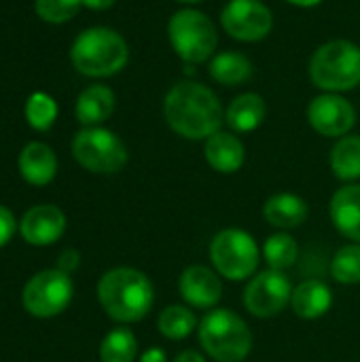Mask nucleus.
I'll return each mask as SVG.
<instances>
[{
  "mask_svg": "<svg viewBox=\"0 0 360 362\" xmlns=\"http://www.w3.org/2000/svg\"><path fill=\"white\" fill-rule=\"evenodd\" d=\"M263 255H265L269 269L284 272L291 265H295V261L299 257V246H297L295 238H291L286 231H280V233H274L265 240Z\"/></svg>",
  "mask_w": 360,
  "mask_h": 362,
  "instance_id": "obj_26",
  "label": "nucleus"
},
{
  "mask_svg": "<svg viewBox=\"0 0 360 362\" xmlns=\"http://www.w3.org/2000/svg\"><path fill=\"white\" fill-rule=\"evenodd\" d=\"M223 30L240 42H259L274 28V13L263 0H229L221 11Z\"/></svg>",
  "mask_w": 360,
  "mask_h": 362,
  "instance_id": "obj_10",
  "label": "nucleus"
},
{
  "mask_svg": "<svg viewBox=\"0 0 360 362\" xmlns=\"http://www.w3.org/2000/svg\"><path fill=\"white\" fill-rule=\"evenodd\" d=\"M174 362H206V358L199 354V352H195V350H185V352H180Z\"/></svg>",
  "mask_w": 360,
  "mask_h": 362,
  "instance_id": "obj_33",
  "label": "nucleus"
},
{
  "mask_svg": "<svg viewBox=\"0 0 360 362\" xmlns=\"http://www.w3.org/2000/svg\"><path fill=\"white\" fill-rule=\"evenodd\" d=\"M310 78L325 93H344L360 85V47L337 38L320 45L310 59Z\"/></svg>",
  "mask_w": 360,
  "mask_h": 362,
  "instance_id": "obj_4",
  "label": "nucleus"
},
{
  "mask_svg": "<svg viewBox=\"0 0 360 362\" xmlns=\"http://www.w3.org/2000/svg\"><path fill=\"white\" fill-rule=\"evenodd\" d=\"M136 354H138V339L129 329H115L100 344L102 362H134Z\"/></svg>",
  "mask_w": 360,
  "mask_h": 362,
  "instance_id": "obj_25",
  "label": "nucleus"
},
{
  "mask_svg": "<svg viewBox=\"0 0 360 362\" xmlns=\"http://www.w3.org/2000/svg\"><path fill=\"white\" fill-rule=\"evenodd\" d=\"M66 231V216L59 208L42 204L30 208L19 221L21 238L32 246H51Z\"/></svg>",
  "mask_w": 360,
  "mask_h": 362,
  "instance_id": "obj_13",
  "label": "nucleus"
},
{
  "mask_svg": "<svg viewBox=\"0 0 360 362\" xmlns=\"http://www.w3.org/2000/svg\"><path fill=\"white\" fill-rule=\"evenodd\" d=\"M19 174L34 187L49 185L57 174V157L45 142H28L19 153Z\"/></svg>",
  "mask_w": 360,
  "mask_h": 362,
  "instance_id": "obj_15",
  "label": "nucleus"
},
{
  "mask_svg": "<svg viewBox=\"0 0 360 362\" xmlns=\"http://www.w3.org/2000/svg\"><path fill=\"white\" fill-rule=\"evenodd\" d=\"M17 225H15V216L8 208L0 206V248L4 244H8V240L13 238Z\"/></svg>",
  "mask_w": 360,
  "mask_h": 362,
  "instance_id": "obj_30",
  "label": "nucleus"
},
{
  "mask_svg": "<svg viewBox=\"0 0 360 362\" xmlns=\"http://www.w3.org/2000/svg\"><path fill=\"white\" fill-rule=\"evenodd\" d=\"M72 280L59 269H45L28 280L21 293V303L36 318H53L72 301Z\"/></svg>",
  "mask_w": 360,
  "mask_h": 362,
  "instance_id": "obj_9",
  "label": "nucleus"
},
{
  "mask_svg": "<svg viewBox=\"0 0 360 362\" xmlns=\"http://www.w3.org/2000/svg\"><path fill=\"white\" fill-rule=\"evenodd\" d=\"M331 170L335 178L354 182L360 178V136H344L331 148Z\"/></svg>",
  "mask_w": 360,
  "mask_h": 362,
  "instance_id": "obj_23",
  "label": "nucleus"
},
{
  "mask_svg": "<svg viewBox=\"0 0 360 362\" xmlns=\"http://www.w3.org/2000/svg\"><path fill=\"white\" fill-rule=\"evenodd\" d=\"M79 265H81V255H79L76 250H72V248L64 250V252L59 255V259H57V269L64 272V274H68V276H70L74 269H79Z\"/></svg>",
  "mask_w": 360,
  "mask_h": 362,
  "instance_id": "obj_31",
  "label": "nucleus"
},
{
  "mask_svg": "<svg viewBox=\"0 0 360 362\" xmlns=\"http://www.w3.org/2000/svg\"><path fill=\"white\" fill-rule=\"evenodd\" d=\"M286 2L293 6H299V8H312V6H318L323 0H286Z\"/></svg>",
  "mask_w": 360,
  "mask_h": 362,
  "instance_id": "obj_35",
  "label": "nucleus"
},
{
  "mask_svg": "<svg viewBox=\"0 0 360 362\" xmlns=\"http://www.w3.org/2000/svg\"><path fill=\"white\" fill-rule=\"evenodd\" d=\"M331 218L335 229L360 244V185H346L331 199Z\"/></svg>",
  "mask_w": 360,
  "mask_h": 362,
  "instance_id": "obj_17",
  "label": "nucleus"
},
{
  "mask_svg": "<svg viewBox=\"0 0 360 362\" xmlns=\"http://www.w3.org/2000/svg\"><path fill=\"white\" fill-rule=\"evenodd\" d=\"M83 6V0H36V15L47 23H66Z\"/></svg>",
  "mask_w": 360,
  "mask_h": 362,
  "instance_id": "obj_29",
  "label": "nucleus"
},
{
  "mask_svg": "<svg viewBox=\"0 0 360 362\" xmlns=\"http://www.w3.org/2000/svg\"><path fill=\"white\" fill-rule=\"evenodd\" d=\"M112 112H115V93L108 85H100V83L85 87L74 104V115L79 123H83L85 127H98L100 123L110 119Z\"/></svg>",
  "mask_w": 360,
  "mask_h": 362,
  "instance_id": "obj_18",
  "label": "nucleus"
},
{
  "mask_svg": "<svg viewBox=\"0 0 360 362\" xmlns=\"http://www.w3.org/2000/svg\"><path fill=\"white\" fill-rule=\"evenodd\" d=\"M308 204L303 197L295 195V193H278V195H272L265 206H263V214H265V221L282 231H289V229H297L306 223L308 218Z\"/></svg>",
  "mask_w": 360,
  "mask_h": 362,
  "instance_id": "obj_20",
  "label": "nucleus"
},
{
  "mask_svg": "<svg viewBox=\"0 0 360 362\" xmlns=\"http://www.w3.org/2000/svg\"><path fill=\"white\" fill-rule=\"evenodd\" d=\"M178 291H180V297L193 305V308H214L221 297H223V284H221V278L204 267V265H191L187 267L182 274H180V280H178Z\"/></svg>",
  "mask_w": 360,
  "mask_h": 362,
  "instance_id": "obj_14",
  "label": "nucleus"
},
{
  "mask_svg": "<svg viewBox=\"0 0 360 362\" xmlns=\"http://www.w3.org/2000/svg\"><path fill=\"white\" fill-rule=\"evenodd\" d=\"M168 38L174 53L185 64H204L212 59L219 47L214 21L197 8H180L168 21Z\"/></svg>",
  "mask_w": 360,
  "mask_h": 362,
  "instance_id": "obj_6",
  "label": "nucleus"
},
{
  "mask_svg": "<svg viewBox=\"0 0 360 362\" xmlns=\"http://www.w3.org/2000/svg\"><path fill=\"white\" fill-rule=\"evenodd\" d=\"M23 115H25V121L36 132H47V129H51V125L57 119V102L45 91H34L25 100Z\"/></svg>",
  "mask_w": 360,
  "mask_h": 362,
  "instance_id": "obj_27",
  "label": "nucleus"
},
{
  "mask_svg": "<svg viewBox=\"0 0 360 362\" xmlns=\"http://www.w3.org/2000/svg\"><path fill=\"white\" fill-rule=\"evenodd\" d=\"M308 123L325 138H344L356 123V110L339 93H320L308 104Z\"/></svg>",
  "mask_w": 360,
  "mask_h": 362,
  "instance_id": "obj_12",
  "label": "nucleus"
},
{
  "mask_svg": "<svg viewBox=\"0 0 360 362\" xmlns=\"http://www.w3.org/2000/svg\"><path fill=\"white\" fill-rule=\"evenodd\" d=\"M204 157L212 170H216L221 174H233L244 165L246 148L236 134L216 132L214 136H210L206 140Z\"/></svg>",
  "mask_w": 360,
  "mask_h": 362,
  "instance_id": "obj_16",
  "label": "nucleus"
},
{
  "mask_svg": "<svg viewBox=\"0 0 360 362\" xmlns=\"http://www.w3.org/2000/svg\"><path fill=\"white\" fill-rule=\"evenodd\" d=\"M199 344L216 362H242L252 350L248 325L231 310L208 312L197 327Z\"/></svg>",
  "mask_w": 360,
  "mask_h": 362,
  "instance_id": "obj_5",
  "label": "nucleus"
},
{
  "mask_svg": "<svg viewBox=\"0 0 360 362\" xmlns=\"http://www.w3.org/2000/svg\"><path fill=\"white\" fill-rule=\"evenodd\" d=\"M210 259L223 278L238 282L257 272L259 248L250 233L242 229H223L210 244Z\"/></svg>",
  "mask_w": 360,
  "mask_h": 362,
  "instance_id": "obj_8",
  "label": "nucleus"
},
{
  "mask_svg": "<svg viewBox=\"0 0 360 362\" xmlns=\"http://www.w3.org/2000/svg\"><path fill=\"white\" fill-rule=\"evenodd\" d=\"M331 276L342 284L360 282V244H348L335 252L331 261Z\"/></svg>",
  "mask_w": 360,
  "mask_h": 362,
  "instance_id": "obj_28",
  "label": "nucleus"
},
{
  "mask_svg": "<svg viewBox=\"0 0 360 362\" xmlns=\"http://www.w3.org/2000/svg\"><path fill=\"white\" fill-rule=\"evenodd\" d=\"M163 117L172 132L187 140H208L225 121L219 95L195 81L172 85L163 98Z\"/></svg>",
  "mask_w": 360,
  "mask_h": 362,
  "instance_id": "obj_1",
  "label": "nucleus"
},
{
  "mask_svg": "<svg viewBox=\"0 0 360 362\" xmlns=\"http://www.w3.org/2000/svg\"><path fill=\"white\" fill-rule=\"evenodd\" d=\"M195 327H197V318L185 305H170L157 318L159 333L166 339H174V341H180V339L189 337L195 331Z\"/></svg>",
  "mask_w": 360,
  "mask_h": 362,
  "instance_id": "obj_24",
  "label": "nucleus"
},
{
  "mask_svg": "<svg viewBox=\"0 0 360 362\" xmlns=\"http://www.w3.org/2000/svg\"><path fill=\"white\" fill-rule=\"evenodd\" d=\"M127 59L129 47L125 38L106 25L83 30L70 47V62L74 70L91 78H106L121 72L127 66Z\"/></svg>",
  "mask_w": 360,
  "mask_h": 362,
  "instance_id": "obj_3",
  "label": "nucleus"
},
{
  "mask_svg": "<svg viewBox=\"0 0 360 362\" xmlns=\"http://www.w3.org/2000/svg\"><path fill=\"white\" fill-rule=\"evenodd\" d=\"M333 305L331 288L320 280H306L297 288H293L291 308L303 320L323 318Z\"/></svg>",
  "mask_w": 360,
  "mask_h": 362,
  "instance_id": "obj_19",
  "label": "nucleus"
},
{
  "mask_svg": "<svg viewBox=\"0 0 360 362\" xmlns=\"http://www.w3.org/2000/svg\"><path fill=\"white\" fill-rule=\"evenodd\" d=\"M176 2H180V4H197L202 0H176Z\"/></svg>",
  "mask_w": 360,
  "mask_h": 362,
  "instance_id": "obj_36",
  "label": "nucleus"
},
{
  "mask_svg": "<svg viewBox=\"0 0 360 362\" xmlns=\"http://www.w3.org/2000/svg\"><path fill=\"white\" fill-rule=\"evenodd\" d=\"M265 115H267L265 100L259 93L248 91L231 100V104L225 110V121L236 134H250L257 127H261Z\"/></svg>",
  "mask_w": 360,
  "mask_h": 362,
  "instance_id": "obj_21",
  "label": "nucleus"
},
{
  "mask_svg": "<svg viewBox=\"0 0 360 362\" xmlns=\"http://www.w3.org/2000/svg\"><path fill=\"white\" fill-rule=\"evenodd\" d=\"M115 4V0H83V6L91 11H106Z\"/></svg>",
  "mask_w": 360,
  "mask_h": 362,
  "instance_id": "obj_34",
  "label": "nucleus"
},
{
  "mask_svg": "<svg viewBox=\"0 0 360 362\" xmlns=\"http://www.w3.org/2000/svg\"><path fill=\"white\" fill-rule=\"evenodd\" d=\"M72 155L93 174H115L127 163L123 140L106 127H83L72 140Z\"/></svg>",
  "mask_w": 360,
  "mask_h": 362,
  "instance_id": "obj_7",
  "label": "nucleus"
},
{
  "mask_svg": "<svg viewBox=\"0 0 360 362\" xmlns=\"http://www.w3.org/2000/svg\"><path fill=\"white\" fill-rule=\"evenodd\" d=\"M291 297L293 286L286 274L267 269L248 282L244 291V305L257 318H274L291 303Z\"/></svg>",
  "mask_w": 360,
  "mask_h": 362,
  "instance_id": "obj_11",
  "label": "nucleus"
},
{
  "mask_svg": "<svg viewBox=\"0 0 360 362\" xmlns=\"http://www.w3.org/2000/svg\"><path fill=\"white\" fill-rule=\"evenodd\" d=\"M140 362H168V356L163 350L159 348H149L142 356H140Z\"/></svg>",
  "mask_w": 360,
  "mask_h": 362,
  "instance_id": "obj_32",
  "label": "nucleus"
},
{
  "mask_svg": "<svg viewBox=\"0 0 360 362\" xmlns=\"http://www.w3.org/2000/svg\"><path fill=\"white\" fill-rule=\"evenodd\" d=\"M208 70H210V76L225 87L244 85L252 78V72H255L252 62L244 53H238V51L216 53L210 59Z\"/></svg>",
  "mask_w": 360,
  "mask_h": 362,
  "instance_id": "obj_22",
  "label": "nucleus"
},
{
  "mask_svg": "<svg viewBox=\"0 0 360 362\" xmlns=\"http://www.w3.org/2000/svg\"><path fill=\"white\" fill-rule=\"evenodd\" d=\"M98 299L112 320L138 322L151 312L155 303V288L142 272L117 267L102 276L98 284Z\"/></svg>",
  "mask_w": 360,
  "mask_h": 362,
  "instance_id": "obj_2",
  "label": "nucleus"
}]
</instances>
